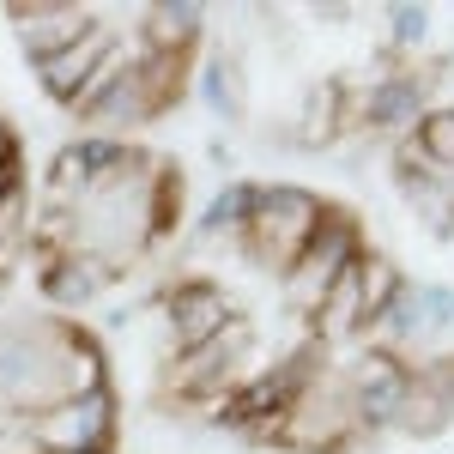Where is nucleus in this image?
Instances as JSON below:
<instances>
[{
    "label": "nucleus",
    "mask_w": 454,
    "mask_h": 454,
    "mask_svg": "<svg viewBox=\"0 0 454 454\" xmlns=\"http://www.w3.org/2000/svg\"><path fill=\"white\" fill-rule=\"evenodd\" d=\"M254 182H231L218 200H212V212H207V231H243L248 224V212H254Z\"/></svg>",
    "instance_id": "nucleus-13"
},
{
    "label": "nucleus",
    "mask_w": 454,
    "mask_h": 454,
    "mask_svg": "<svg viewBox=\"0 0 454 454\" xmlns=\"http://www.w3.org/2000/svg\"><path fill=\"white\" fill-rule=\"evenodd\" d=\"M243 351H248V327H243V321H231L224 333H212L207 346L176 351L170 394H176V400H207V406H224V400L237 394V364H243Z\"/></svg>",
    "instance_id": "nucleus-6"
},
{
    "label": "nucleus",
    "mask_w": 454,
    "mask_h": 454,
    "mask_svg": "<svg viewBox=\"0 0 454 454\" xmlns=\"http://www.w3.org/2000/svg\"><path fill=\"white\" fill-rule=\"evenodd\" d=\"M315 224H321V200H315L309 188L273 182V188L254 194V212H248V224H243V243H248V254H254L267 273L285 279L291 261L303 254V243L315 237Z\"/></svg>",
    "instance_id": "nucleus-3"
},
{
    "label": "nucleus",
    "mask_w": 454,
    "mask_h": 454,
    "mask_svg": "<svg viewBox=\"0 0 454 454\" xmlns=\"http://www.w3.org/2000/svg\"><path fill=\"white\" fill-rule=\"evenodd\" d=\"M237 315H231V297L207 279H182L170 291V333H176V351H194L207 346L212 333H224Z\"/></svg>",
    "instance_id": "nucleus-8"
},
{
    "label": "nucleus",
    "mask_w": 454,
    "mask_h": 454,
    "mask_svg": "<svg viewBox=\"0 0 454 454\" xmlns=\"http://www.w3.org/2000/svg\"><path fill=\"white\" fill-rule=\"evenodd\" d=\"M98 387H109L104 351L73 321L36 315V321H6L0 327V412L36 419V412L61 406L73 394H98Z\"/></svg>",
    "instance_id": "nucleus-1"
},
{
    "label": "nucleus",
    "mask_w": 454,
    "mask_h": 454,
    "mask_svg": "<svg viewBox=\"0 0 454 454\" xmlns=\"http://www.w3.org/2000/svg\"><path fill=\"white\" fill-rule=\"evenodd\" d=\"M0 285H6V273H0Z\"/></svg>",
    "instance_id": "nucleus-16"
},
{
    "label": "nucleus",
    "mask_w": 454,
    "mask_h": 454,
    "mask_svg": "<svg viewBox=\"0 0 454 454\" xmlns=\"http://www.w3.org/2000/svg\"><path fill=\"white\" fill-rule=\"evenodd\" d=\"M424 25H430V12H424V6H394V36H400V43H419Z\"/></svg>",
    "instance_id": "nucleus-14"
},
{
    "label": "nucleus",
    "mask_w": 454,
    "mask_h": 454,
    "mask_svg": "<svg viewBox=\"0 0 454 454\" xmlns=\"http://www.w3.org/2000/svg\"><path fill=\"white\" fill-rule=\"evenodd\" d=\"M145 31H140V49L145 55H188L200 43V6H145L140 12Z\"/></svg>",
    "instance_id": "nucleus-10"
},
{
    "label": "nucleus",
    "mask_w": 454,
    "mask_h": 454,
    "mask_svg": "<svg viewBox=\"0 0 454 454\" xmlns=\"http://www.w3.org/2000/svg\"><path fill=\"white\" fill-rule=\"evenodd\" d=\"M357 430H364V419H357V400H351L346 376L340 370H315V382L291 400V412L279 419L273 442H285L297 454H340V449H351Z\"/></svg>",
    "instance_id": "nucleus-2"
},
{
    "label": "nucleus",
    "mask_w": 454,
    "mask_h": 454,
    "mask_svg": "<svg viewBox=\"0 0 454 454\" xmlns=\"http://www.w3.org/2000/svg\"><path fill=\"white\" fill-rule=\"evenodd\" d=\"M109 55H115V31H109V25H98L91 36H79L73 49L49 55V61H36V79H43V91H49L55 104H73V98L91 85V73L104 67Z\"/></svg>",
    "instance_id": "nucleus-9"
},
{
    "label": "nucleus",
    "mask_w": 454,
    "mask_h": 454,
    "mask_svg": "<svg viewBox=\"0 0 454 454\" xmlns=\"http://www.w3.org/2000/svg\"><path fill=\"white\" fill-rule=\"evenodd\" d=\"M12 243H19V200L0 207V261L12 254ZM0 273H6V267H0Z\"/></svg>",
    "instance_id": "nucleus-15"
},
{
    "label": "nucleus",
    "mask_w": 454,
    "mask_h": 454,
    "mask_svg": "<svg viewBox=\"0 0 454 454\" xmlns=\"http://www.w3.org/2000/svg\"><path fill=\"white\" fill-rule=\"evenodd\" d=\"M364 254V237H357V218L340 207H321V224H315V237L303 243V254L291 261V273H285V303L297 315H315L327 303V291L351 273V261Z\"/></svg>",
    "instance_id": "nucleus-4"
},
{
    "label": "nucleus",
    "mask_w": 454,
    "mask_h": 454,
    "mask_svg": "<svg viewBox=\"0 0 454 454\" xmlns=\"http://www.w3.org/2000/svg\"><path fill=\"white\" fill-rule=\"evenodd\" d=\"M109 436H115V394L109 387L73 394L61 406L25 419V442L36 454H109Z\"/></svg>",
    "instance_id": "nucleus-5"
},
{
    "label": "nucleus",
    "mask_w": 454,
    "mask_h": 454,
    "mask_svg": "<svg viewBox=\"0 0 454 454\" xmlns=\"http://www.w3.org/2000/svg\"><path fill=\"white\" fill-rule=\"evenodd\" d=\"M346 128V85L340 79H327V85H315L309 91V109H303V140L321 145V140H333Z\"/></svg>",
    "instance_id": "nucleus-12"
},
{
    "label": "nucleus",
    "mask_w": 454,
    "mask_h": 454,
    "mask_svg": "<svg viewBox=\"0 0 454 454\" xmlns=\"http://www.w3.org/2000/svg\"><path fill=\"white\" fill-rule=\"evenodd\" d=\"M104 267L98 261H49V273H43V291L55 297V303H67V309H79V303H91L98 291H104Z\"/></svg>",
    "instance_id": "nucleus-11"
},
{
    "label": "nucleus",
    "mask_w": 454,
    "mask_h": 454,
    "mask_svg": "<svg viewBox=\"0 0 454 454\" xmlns=\"http://www.w3.org/2000/svg\"><path fill=\"white\" fill-rule=\"evenodd\" d=\"M12 31H19L31 61H49V55H61L79 36L98 31V12L73 6V0H36V6H12Z\"/></svg>",
    "instance_id": "nucleus-7"
}]
</instances>
